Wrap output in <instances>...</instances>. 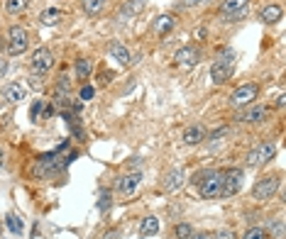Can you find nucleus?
<instances>
[{
    "instance_id": "obj_9",
    "label": "nucleus",
    "mask_w": 286,
    "mask_h": 239,
    "mask_svg": "<svg viewBox=\"0 0 286 239\" xmlns=\"http://www.w3.org/2000/svg\"><path fill=\"white\" fill-rule=\"evenodd\" d=\"M174 61L179 66H196L201 61V52L196 47H181L176 54H174Z\"/></svg>"
},
{
    "instance_id": "obj_23",
    "label": "nucleus",
    "mask_w": 286,
    "mask_h": 239,
    "mask_svg": "<svg viewBox=\"0 0 286 239\" xmlns=\"http://www.w3.org/2000/svg\"><path fill=\"white\" fill-rule=\"evenodd\" d=\"M91 69H93V64H91L88 59H78V61H76V78H78V81H86V78L91 76Z\"/></svg>"
},
{
    "instance_id": "obj_7",
    "label": "nucleus",
    "mask_w": 286,
    "mask_h": 239,
    "mask_svg": "<svg viewBox=\"0 0 286 239\" xmlns=\"http://www.w3.org/2000/svg\"><path fill=\"white\" fill-rule=\"evenodd\" d=\"M52 66H54V56H52V52H49L47 47L35 49V54H32V71H35L37 76H42V74H47Z\"/></svg>"
},
{
    "instance_id": "obj_19",
    "label": "nucleus",
    "mask_w": 286,
    "mask_h": 239,
    "mask_svg": "<svg viewBox=\"0 0 286 239\" xmlns=\"http://www.w3.org/2000/svg\"><path fill=\"white\" fill-rule=\"evenodd\" d=\"M157 232H159V220H157L154 215H150V217L142 220V224H139V234H142V237H152V234H157Z\"/></svg>"
},
{
    "instance_id": "obj_18",
    "label": "nucleus",
    "mask_w": 286,
    "mask_h": 239,
    "mask_svg": "<svg viewBox=\"0 0 286 239\" xmlns=\"http://www.w3.org/2000/svg\"><path fill=\"white\" fill-rule=\"evenodd\" d=\"M206 139V129L201 127V125H193V127H189L186 132H184V142L186 144H201Z\"/></svg>"
},
{
    "instance_id": "obj_2",
    "label": "nucleus",
    "mask_w": 286,
    "mask_h": 239,
    "mask_svg": "<svg viewBox=\"0 0 286 239\" xmlns=\"http://www.w3.org/2000/svg\"><path fill=\"white\" fill-rule=\"evenodd\" d=\"M230 74H232V52L230 49H223L220 52V59L210 66V81L220 86V83H225L230 78Z\"/></svg>"
},
{
    "instance_id": "obj_10",
    "label": "nucleus",
    "mask_w": 286,
    "mask_h": 239,
    "mask_svg": "<svg viewBox=\"0 0 286 239\" xmlns=\"http://www.w3.org/2000/svg\"><path fill=\"white\" fill-rule=\"evenodd\" d=\"M269 117V110L264 105H247L245 112H240V120L242 122H252V125H259Z\"/></svg>"
},
{
    "instance_id": "obj_40",
    "label": "nucleus",
    "mask_w": 286,
    "mask_h": 239,
    "mask_svg": "<svg viewBox=\"0 0 286 239\" xmlns=\"http://www.w3.org/2000/svg\"><path fill=\"white\" fill-rule=\"evenodd\" d=\"M0 49H3V39H0Z\"/></svg>"
},
{
    "instance_id": "obj_20",
    "label": "nucleus",
    "mask_w": 286,
    "mask_h": 239,
    "mask_svg": "<svg viewBox=\"0 0 286 239\" xmlns=\"http://www.w3.org/2000/svg\"><path fill=\"white\" fill-rule=\"evenodd\" d=\"M81 8H83V13L86 15H100L103 13V8H105V0H81Z\"/></svg>"
},
{
    "instance_id": "obj_37",
    "label": "nucleus",
    "mask_w": 286,
    "mask_h": 239,
    "mask_svg": "<svg viewBox=\"0 0 286 239\" xmlns=\"http://www.w3.org/2000/svg\"><path fill=\"white\" fill-rule=\"evenodd\" d=\"M198 3H201V0H184V5H186V8H191V5H198Z\"/></svg>"
},
{
    "instance_id": "obj_5",
    "label": "nucleus",
    "mask_w": 286,
    "mask_h": 239,
    "mask_svg": "<svg viewBox=\"0 0 286 239\" xmlns=\"http://www.w3.org/2000/svg\"><path fill=\"white\" fill-rule=\"evenodd\" d=\"M257 95H259V86L257 83H245L230 95V103L235 108H247V105H254Z\"/></svg>"
},
{
    "instance_id": "obj_1",
    "label": "nucleus",
    "mask_w": 286,
    "mask_h": 239,
    "mask_svg": "<svg viewBox=\"0 0 286 239\" xmlns=\"http://www.w3.org/2000/svg\"><path fill=\"white\" fill-rule=\"evenodd\" d=\"M191 181L198 183L201 198H206V200L220 198V183H223V173H220V171H203V173H198V176L191 178Z\"/></svg>"
},
{
    "instance_id": "obj_26",
    "label": "nucleus",
    "mask_w": 286,
    "mask_h": 239,
    "mask_svg": "<svg viewBox=\"0 0 286 239\" xmlns=\"http://www.w3.org/2000/svg\"><path fill=\"white\" fill-rule=\"evenodd\" d=\"M69 88H71V81H69L66 76H61V78H59V83H57V98H66Z\"/></svg>"
},
{
    "instance_id": "obj_31",
    "label": "nucleus",
    "mask_w": 286,
    "mask_h": 239,
    "mask_svg": "<svg viewBox=\"0 0 286 239\" xmlns=\"http://www.w3.org/2000/svg\"><path fill=\"white\" fill-rule=\"evenodd\" d=\"M110 200H113V198H110V190H103V193H100V200H98V207H100V210H108Z\"/></svg>"
},
{
    "instance_id": "obj_32",
    "label": "nucleus",
    "mask_w": 286,
    "mask_h": 239,
    "mask_svg": "<svg viewBox=\"0 0 286 239\" xmlns=\"http://www.w3.org/2000/svg\"><path fill=\"white\" fill-rule=\"evenodd\" d=\"M215 239H235V232L232 229H218L215 232Z\"/></svg>"
},
{
    "instance_id": "obj_24",
    "label": "nucleus",
    "mask_w": 286,
    "mask_h": 239,
    "mask_svg": "<svg viewBox=\"0 0 286 239\" xmlns=\"http://www.w3.org/2000/svg\"><path fill=\"white\" fill-rule=\"evenodd\" d=\"M5 10H8L10 15H20V13L27 10V0H8V3H5Z\"/></svg>"
},
{
    "instance_id": "obj_12",
    "label": "nucleus",
    "mask_w": 286,
    "mask_h": 239,
    "mask_svg": "<svg viewBox=\"0 0 286 239\" xmlns=\"http://www.w3.org/2000/svg\"><path fill=\"white\" fill-rule=\"evenodd\" d=\"M184 181H186V178H184V171H181V168H172V171L164 173L162 185H164V190H172V193H174V190H179V188L184 185Z\"/></svg>"
},
{
    "instance_id": "obj_14",
    "label": "nucleus",
    "mask_w": 286,
    "mask_h": 239,
    "mask_svg": "<svg viewBox=\"0 0 286 239\" xmlns=\"http://www.w3.org/2000/svg\"><path fill=\"white\" fill-rule=\"evenodd\" d=\"M281 15H284V10H281V5H264L262 10H259V22H264V25H274V22H279L281 20Z\"/></svg>"
},
{
    "instance_id": "obj_25",
    "label": "nucleus",
    "mask_w": 286,
    "mask_h": 239,
    "mask_svg": "<svg viewBox=\"0 0 286 239\" xmlns=\"http://www.w3.org/2000/svg\"><path fill=\"white\" fill-rule=\"evenodd\" d=\"M5 222H8L10 232H15V234H22V220H20L18 215H8V217H5Z\"/></svg>"
},
{
    "instance_id": "obj_30",
    "label": "nucleus",
    "mask_w": 286,
    "mask_h": 239,
    "mask_svg": "<svg viewBox=\"0 0 286 239\" xmlns=\"http://www.w3.org/2000/svg\"><path fill=\"white\" fill-rule=\"evenodd\" d=\"M42 105H44V100H35V105L30 108V117H32V120H39V112H42Z\"/></svg>"
},
{
    "instance_id": "obj_35",
    "label": "nucleus",
    "mask_w": 286,
    "mask_h": 239,
    "mask_svg": "<svg viewBox=\"0 0 286 239\" xmlns=\"http://www.w3.org/2000/svg\"><path fill=\"white\" fill-rule=\"evenodd\" d=\"M5 74H8V61H5V59H0V78H3Z\"/></svg>"
},
{
    "instance_id": "obj_11",
    "label": "nucleus",
    "mask_w": 286,
    "mask_h": 239,
    "mask_svg": "<svg viewBox=\"0 0 286 239\" xmlns=\"http://www.w3.org/2000/svg\"><path fill=\"white\" fill-rule=\"evenodd\" d=\"M139 181H142V173H139V171H132V173H127V176H120L117 188H120L122 195H132V193L137 190Z\"/></svg>"
},
{
    "instance_id": "obj_21",
    "label": "nucleus",
    "mask_w": 286,
    "mask_h": 239,
    "mask_svg": "<svg viewBox=\"0 0 286 239\" xmlns=\"http://www.w3.org/2000/svg\"><path fill=\"white\" fill-rule=\"evenodd\" d=\"M59 20H61V10H59V8H47V10L39 15V22H42V25H47V27L57 25Z\"/></svg>"
},
{
    "instance_id": "obj_4",
    "label": "nucleus",
    "mask_w": 286,
    "mask_h": 239,
    "mask_svg": "<svg viewBox=\"0 0 286 239\" xmlns=\"http://www.w3.org/2000/svg\"><path fill=\"white\" fill-rule=\"evenodd\" d=\"M242 181H245V173H242V168H228V171L223 173L220 195H223V198H230V195L240 193V188H242Z\"/></svg>"
},
{
    "instance_id": "obj_27",
    "label": "nucleus",
    "mask_w": 286,
    "mask_h": 239,
    "mask_svg": "<svg viewBox=\"0 0 286 239\" xmlns=\"http://www.w3.org/2000/svg\"><path fill=\"white\" fill-rule=\"evenodd\" d=\"M269 232H274V237H276V239H284V220H281V217H276V220L269 224Z\"/></svg>"
},
{
    "instance_id": "obj_28",
    "label": "nucleus",
    "mask_w": 286,
    "mask_h": 239,
    "mask_svg": "<svg viewBox=\"0 0 286 239\" xmlns=\"http://www.w3.org/2000/svg\"><path fill=\"white\" fill-rule=\"evenodd\" d=\"M174 234H176V239H189L193 232H191V224H176Z\"/></svg>"
},
{
    "instance_id": "obj_16",
    "label": "nucleus",
    "mask_w": 286,
    "mask_h": 239,
    "mask_svg": "<svg viewBox=\"0 0 286 239\" xmlns=\"http://www.w3.org/2000/svg\"><path fill=\"white\" fill-rule=\"evenodd\" d=\"M3 98H5L8 103H20V100H25V88H22L20 83H10V86H5Z\"/></svg>"
},
{
    "instance_id": "obj_33",
    "label": "nucleus",
    "mask_w": 286,
    "mask_h": 239,
    "mask_svg": "<svg viewBox=\"0 0 286 239\" xmlns=\"http://www.w3.org/2000/svg\"><path fill=\"white\" fill-rule=\"evenodd\" d=\"M93 93H95V91H93L91 86H86V88L81 91V100H91V98H93Z\"/></svg>"
},
{
    "instance_id": "obj_39",
    "label": "nucleus",
    "mask_w": 286,
    "mask_h": 239,
    "mask_svg": "<svg viewBox=\"0 0 286 239\" xmlns=\"http://www.w3.org/2000/svg\"><path fill=\"white\" fill-rule=\"evenodd\" d=\"M201 3H210V0H201Z\"/></svg>"
},
{
    "instance_id": "obj_22",
    "label": "nucleus",
    "mask_w": 286,
    "mask_h": 239,
    "mask_svg": "<svg viewBox=\"0 0 286 239\" xmlns=\"http://www.w3.org/2000/svg\"><path fill=\"white\" fill-rule=\"evenodd\" d=\"M145 8H147V0H127L125 8H122V13L125 15H139Z\"/></svg>"
},
{
    "instance_id": "obj_13",
    "label": "nucleus",
    "mask_w": 286,
    "mask_h": 239,
    "mask_svg": "<svg viewBox=\"0 0 286 239\" xmlns=\"http://www.w3.org/2000/svg\"><path fill=\"white\" fill-rule=\"evenodd\" d=\"M108 54L113 56V61H117V64H122V66H127V64L132 61L130 49H127L125 44H120V42H113V44L108 47Z\"/></svg>"
},
{
    "instance_id": "obj_15",
    "label": "nucleus",
    "mask_w": 286,
    "mask_h": 239,
    "mask_svg": "<svg viewBox=\"0 0 286 239\" xmlns=\"http://www.w3.org/2000/svg\"><path fill=\"white\" fill-rule=\"evenodd\" d=\"M174 25H176V20H174L172 15H159V18L154 20V25H152V27H154V32H157V35H162V37H164V35H169V32L174 30Z\"/></svg>"
},
{
    "instance_id": "obj_3",
    "label": "nucleus",
    "mask_w": 286,
    "mask_h": 239,
    "mask_svg": "<svg viewBox=\"0 0 286 239\" xmlns=\"http://www.w3.org/2000/svg\"><path fill=\"white\" fill-rule=\"evenodd\" d=\"M8 52L10 54H25L27 52V47H30V37H27V30L25 27H20V25H13L10 30H8Z\"/></svg>"
},
{
    "instance_id": "obj_36",
    "label": "nucleus",
    "mask_w": 286,
    "mask_h": 239,
    "mask_svg": "<svg viewBox=\"0 0 286 239\" xmlns=\"http://www.w3.org/2000/svg\"><path fill=\"white\" fill-rule=\"evenodd\" d=\"M189 239H210V237H208V234H206V232H201V234H191V237H189Z\"/></svg>"
},
{
    "instance_id": "obj_38",
    "label": "nucleus",
    "mask_w": 286,
    "mask_h": 239,
    "mask_svg": "<svg viewBox=\"0 0 286 239\" xmlns=\"http://www.w3.org/2000/svg\"><path fill=\"white\" fill-rule=\"evenodd\" d=\"M276 105H279V108H284V105H286V98H284V95H279V98H276Z\"/></svg>"
},
{
    "instance_id": "obj_6",
    "label": "nucleus",
    "mask_w": 286,
    "mask_h": 239,
    "mask_svg": "<svg viewBox=\"0 0 286 239\" xmlns=\"http://www.w3.org/2000/svg\"><path fill=\"white\" fill-rule=\"evenodd\" d=\"M276 188H279V178H276V176H262V178L254 183L252 195H254V200H259V202H262V200L274 198Z\"/></svg>"
},
{
    "instance_id": "obj_29",
    "label": "nucleus",
    "mask_w": 286,
    "mask_h": 239,
    "mask_svg": "<svg viewBox=\"0 0 286 239\" xmlns=\"http://www.w3.org/2000/svg\"><path fill=\"white\" fill-rule=\"evenodd\" d=\"M242 239H267V232L262 227H252V229H247V234Z\"/></svg>"
},
{
    "instance_id": "obj_17",
    "label": "nucleus",
    "mask_w": 286,
    "mask_h": 239,
    "mask_svg": "<svg viewBox=\"0 0 286 239\" xmlns=\"http://www.w3.org/2000/svg\"><path fill=\"white\" fill-rule=\"evenodd\" d=\"M245 8H247V0H225V3L220 5V15L223 18H230V15L245 10Z\"/></svg>"
},
{
    "instance_id": "obj_8",
    "label": "nucleus",
    "mask_w": 286,
    "mask_h": 239,
    "mask_svg": "<svg viewBox=\"0 0 286 239\" xmlns=\"http://www.w3.org/2000/svg\"><path fill=\"white\" fill-rule=\"evenodd\" d=\"M274 144H259V147H254L249 154H247V164L249 166H264V164H269L271 161V156H274Z\"/></svg>"
},
{
    "instance_id": "obj_34",
    "label": "nucleus",
    "mask_w": 286,
    "mask_h": 239,
    "mask_svg": "<svg viewBox=\"0 0 286 239\" xmlns=\"http://www.w3.org/2000/svg\"><path fill=\"white\" fill-rule=\"evenodd\" d=\"M30 86H32V88H37V91H42V86H44V83H42V78H39V76H32V78H30Z\"/></svg>"
}]
</instances>
